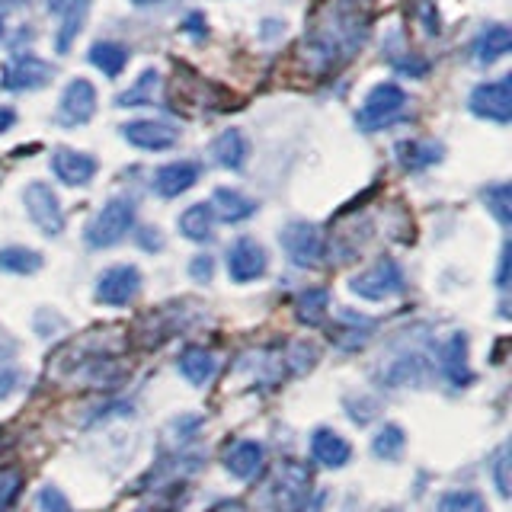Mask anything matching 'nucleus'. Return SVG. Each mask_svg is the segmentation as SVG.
Masks as SVG:
<instances>
[{
	"label": "nucleus",
	"instance_id": "nucleus-1",
	"mask_svg": "<svg viewBox=\"0 0 512 512\" xmlns=\"http://www.w3.org/2000/svg\"><path fill=\"white\" fill-rule=\"evenodd\" d=\"M372 36V0H324L304 26L301 55L314 74L340 71Z\"/></svg>",
	"mask_w": 512,
	"mask_h": 512
},
{
	"label": "nucleus",
	"instance_id": "nucleus-2",
	"mask_svg": "<svg viewBox=\"0 0 512 512\" xmlns=\"http://www.w3.org/2000/svg\"><path fill=\"white\" fill-rule=\"evenodd\" d=\"M407 103H410V96H407L404 87L394 84V80H381V84H375L372 90L365 93L362 106L356 109L359 132L375 135V132H381V128L397 125L400 119L407 116Z\"/></svg>",
	"mask_w": 512,
	"mask_h": 512
},
{
	"label": "nucleus",
	"instance_id": "nucleus-3",
	"mask_svg": "<svg viewBox=\"0 0 512 512\" xmlns=\"http://www.w3.org/2000/svg\"><path fill=\"white\" fill-rule=\"evenodd\" d=\"M132 228H135V202L125 196H116L87 221L84 240L90 250H109V247L122 244V240L132 234Z\"/></svg>",
	"mask_w": 512,
	"mask_h": 512
},
{
	"label": "nucleus",
	"instance_id": "nucleus-4",
	"mask_svg": "<svg viewBox=\"0 0 512 512\" xmlns=\"http://www.w3.org/2000/svg\"><path fill=\"white\" fill-rule=\"evenodd\" d=\"M349 292L356 298L365 301H388L407 292V276H404V266L391 256H381L378 263H372L368 269H362L359 276L349 279Z\"/></svg>",
	"mask_w": 512,
	"mask_h": 512
},
{
	"label": "nucleus",
	"instance_id": "nucleus-5",
	"mask_svg": "<svg viewBox=\"0 0 512 512\" xmlns=\"http://www.w3.org/2000/svg\"><path fill=\"white\" fill-rule=\"evenodd\" d=\"M58 68L52 61H45L32 52H16L7 58L4 71H0V87L13 90V93H32V90H45L55 80Z\"/></svg>",
	"mask_w": 512,
	"mask_h": 512
},
{
	"label": "nucleus",
	"instance_id": "nucleus-6",
	"mask_svg": "<svg viewBox=\"0 0 512 512\" xmlns=\"http://www.w3.org/2000/svg\"><path fill=\"white\" fill-rule=\"evenodd\" d=\"M279 244L298 269H314L324 263V256H327L324 234H320V228L311 221H288L279 231Z\"/></svg>",
	"mask_w": 512,
	"mask_h": 512
},
{
	"label": "nucleus",
	"instance_id": "nucleus-7",
	"mask_svg": "<svg viewBox=\"0 0 512 512\" xmlns=\"http://www.w3.org/2000/svg\"><path fill=\"white\" fill-rule=\"evenodd\" d=\"M311 500V471L301 461H285L272 480L269 503L276 512H301Z\"/></svg>",
	"mask_w": 512,
	"mask_h": 512
},
{
	"label": "nucleus",
	"instance_id": "nucleus-8",
	"mask_svg": "<svg viewBox=\"0 0 512 512\" xmlns=\"http://www.w3.org/2000/svg\"><path fill=\"white\" fill-rule=\"evenodd\" d=\"M23 205H26V215L29 221L36 224V228L45 234V237H58L64 231V208H61V199L58 192L42 183V180H32L26 189H23Z\"/></svg>",
	"mask_w": 512,
	"mask_h": 512
},
{
	"label": "nucleus",
	"instance_id": "nucleus-9",
	"mask_svg": "<svg viewBox=\"0 0 512 512\" xmlns=\"http://www.w3.org/2000/svg\"><path fill=\"white\" fill-rule=\"evenodd\" d=\"M468 109L471 116L487 119V122H512V77L503 74L487 84H477L468 96Z\"/></svg>",
	"mask_w": 512,
	"mask_h": 512
},
{
	"label": "nucleus",
	"instance_id": "nucleus-10",
	"mask_svg": "<svg viewBox=\"0 0 512 512\" xmlns=\"http://www.w3.org/2000/svg\"><path fill=\"white\" fill-rule=\"evenodd\" d=\"M96 301L106 304V308H128L138 295H141V272L138 266H109L100 279H96Z\"/></svg>",
	"mask_w": 512,
	"mask_h": 512
},
{
	"label": "nucleus",
	"instance_id": "nucleus-11",
	"mask_svg": "<svg viewBox=\"0 0 512 512\" xmlns=\"http://www.w3.org/2000/svg\"><path fill=\"white\" fill-rule=\"evenodd\" d=\"M96 116V87L87 77H74L68 87H64L55 122L61 128H80Z\"/></svg>",
	"mask_w": 512,
	"mask_h": 512
},
{
	"label": "nucleus",
	"instance_id": "nucleus-12",
	"mask_svg": "<svg viewBox=\"0 0 512 512\" xmlns=\"http://www.w3.org/2000/svg\"><path fill=\"white\" fill-rule=\"evenodd\" d=\"M269 269V253L260 240L253 237H237L234 244L228 247V276L237 285H247L263 279Z\"/></svg>",
	"mask_w": 512,
	"mask_h": 512
},
{
	"label": "nucleus",
	"instance_id": "nucleus-13",
	"mask_svg": "<svg viewBox=\"0 0 512 512\" xmlns=\"http://www.w3.org/2000/svg\"><path fill=\"white\" fill-rule=\"evenodd\" d=\"M93 0H45V10L58 16V36H55V52L58 55H68L74 39L80 36L84 29L87 16H90Z\"/></svg>",
	"mask_w": 512,
	"mask_h": 512
},
{
	"label": "nucleus",
	"instance_id": "nucleus-14",
	"mask_svg": "<svg viewBox=\"0 0 512 512\" xmlns=\"http://www.w3.org/2000/svg\"><path fill=\"white\" fill-rule=\"evenodd\" d=\"M122 138L138 151L160 154V151H170L173 144L180 141V132H176L170 122H160V119H132L122 125Z\"/></svg>",
	"mask_w": 512,
	"mask_h": 512
},
{
	"label": "nucleus",
	"instance_id": "nucleus-15",
	"mask_svg": "<svg viewBox=\"0 0 512 512\" xmlns=\"http://www.w3.org/2000/svg\"><path fill=\"white\" fill-rule=\"evenodd\" d=\"M48 167L58 176L64 186H87L100 164H96V157L87 154V151H77V148H55L52 151V160H48Z\"/></svg>",
	"mask_w": 512,
	"mask_h": 512
},
{
	"label": "nucleus",
	"instance_id": "nucleus-16",
	"mask_svg": "<svg viewBox=\"0 0 512 512\" xmlns=\"http://www.w3.org/2000/svg\"><path fill=\"white\" fill-rule=\"evenodd\" d=\"M199 176H202V167L196 164V160H173V164H164V167L154 170L151 189L160 199H176V196H183V192H189L192 186H196Z\"/></svg>",
	"mask_w": 512,
	"mask_h": 512
},
{
	"label": "nucleus",
	"instance_id": "nucleus-17",
	"mask_svg": "<svg viewBox=\"0 0 512 512\" xmlns=\"http://www.w3.org/2000/svg\"><path fill=\"white\" fill-rule=\"evenodd\" d=\"M439 368L448 378V384H455V388H468L474 381V372L468 365V336L461 330L448 333V340L439 346Z\"/></svg>",
	"mask_w": 512,
	"mask_h": 512
},
{
	"label": "nucleus",
	"instance_id": "nucleus-18",
	"mask_svg": "<svg viewBox=\"0 0 512 512\" xmlns=\"http://www.w3.org/2000/svg\"><path fill=\"white\" fill-rule=\"evenodd\" d=\"M266 448L256 439H237L224 448V468H228L237 480H253L263 471Z\"/></svg>",
	"mask_w": 512,
	"mask_h": 512
},
{
	"label": "nucleus",
	"instance_id": "nucleus-19",
	"mask_svg": "<svg viewBox=\"0 0 512 512\" xmlns=\"http://www.w3.org/2000/svg\"><path fill=\"white\" fill-rule=\"evenodd\" d=\"M394 154H397L400 170L423 173L432 164H439V160L445 157V148H442L439 141H429V138H407V141L394 144Z\"/></svg>",
	"mask_w": 512,
	"mask_h": 512
},
{
	"label": "nucleus",
	"instance_id": "nucleus-20",
	"mask_svg": "<svg viewBox=\"0 0 512 512\" xmlns=\"http://www.w3.org/2000/svg\"><path fill=\"white\" fill-rule=\"evenodd\" d=\"M311 458L317 464H324V468H346L349 458H352V445L340 436V432H333L327 426H320L311 432Z\"/></svg>",
	"mask_w": 512,
	"mask_h": 512
},
{
	"label": "nucleus",
	"instance_id": "nucleus-21",
	"mask_svg": "<svg viewBox=\"0 0 512 512\" xmlns=\"http://www.w3.org/2000/svg\"><path fill=\"white\" fill-rule=\"evenodd\" d=\"M247 157H250V141L240 128H228V132H221L212 141V160L224 170L240 173L247 167Z\"/></svg>",
	"mask_w": 512,
	"mask_h": 512
},
{
	"label": "nucleus",
	"instance_id": "nucleus-22",
	"mask_svg": "<svg viewBox=\"0 0 512 512\" xmlns=\"http://www.w3.org/2000/svg\"><path fill=\"white\" fill-rule=\"evenodd\" d=\"M212 212H215V218L218 221H224V224H240V221H247V218H253L256 215V205L250 196H244L240 189H228V186H218L215 189V196H212Z\"/></svg>",
	"mask_w": 512,
	"mask_h": 512
},
{
	"label": "nucleus",
	"instance_id": "nucleus-23",
	"mask_svg": "<svg viewBox=\"0 0 512 512\" xmlns=\"http://www.w3.org/2000/svg\"><path fill=\"white\" fill-rule=\"evenodd\" d=\"M509 48H512V32L506 23H490L480 29V36L474 39L471 45V55L477 64H496L500 58L509 55Z\"/></svg>",
	"mask_w": 512,
	"mask_h": 512
},
{
	"label": "nucleus",
	"instance_id": "nucleus-24",
	"mask_svg": "<svg viewBox=\"0 0 512 512\" xmlns=\"http://www.w3.org/2000/svg\"><path fill=\"white\" fill-rule=\"evenodd\" d=\"M176 365H180V375L189 384H196V388H205V384L212 381L215 372H218L215 352H208L205 346H186L180 352V359H176Z\"/></svg>",
	"mask_w": 512,
	"mask_h": 512
},
{
	"label": "nucleus",
	"instance_id": "nucleus-25",
	"mask_svg": "<svg viewBox=\"0 0 512 512\" xmlns=\"http://www.w3.org/2000/svg\"><path fill=\"white\" fill-rule=\"evenodd\" d=\"M176 228H180V234L186 240H192V244H208V240L215 237V212L208 202H196L189 205L186 212L180 215V221H176Z\"/></svg>",
	"mask_w": 512,
	"mask_h": 512
},
{
	"label": "nucleus",
	"instance_id": "nucleus-26",
	"mask_svg": "<svg viewBox=\"0 0 512 512\" xmlns=\"http://www.w3.org/2000/svg\"><path fill=\"white\" fill-rule=\"evenodd\" d=\"M87 61L93 64L103 77H119L128 64V48L116 39H96L87 52Z\"/></svg>",
	"mask_w": 512,
	"mask_h": 512
},
{
	"label": "nucleus",
	"instance_id": "nucleus-27",
	"mask_svg": "<svg viewBox=\"0 0 512 512\" xmlns=\"http://www.w3.org/2000/svg\"><path fill=\"white\" fill-rule=\"evenodd\" d=\"M327 311H330V292L324 285H314V288H304V292H298V298H295L298 324L320 327L327 320Z\"/></svg>",
	"mask_w": 512,
	"mask_h": 512
},
{
	"label": "nucleus",
	"instance_id": "nucleus-28",
	"mask_svg": "<svg viewBox=\"0 0 512 512\" xmlns=\"http://www.w3.org/2000/svg\"><path fill=\"white\" fill-rule=\"evenodd\" d=\"M375 330V320L372 317H362L356 311H340V317H336V327H333V340L340 343L343 349H359L368 333Z\"/></svg>",
	"mask_w": 512,
	"mask_h": 512
},
{
	"label": "nucleus",
	"instance_id": "nucleus-29",
	"mask_svg": "<svg viewBox=\"0 0 512 512\" xmlns=\"http://www.w3.org/2000/svg\"><path fill=\"white\" fill-rule=\"evenodd\" d=\"M157 93H160V71H154V68H148V71H141L138 74V80L128 90H122L119 96H116V106L119 109H132V106H154V100H157Z\"/></svg>",
	"mask_w": 512,
	"mask_h": 512
},
{
	"label": "nucleus",
	"instance_id": "nucleus-30",
	"mask_svg": "<svg viewBox=\"0 0 512 512\" xmlns=\"http://www.w3.org/2000/svg\"><path fill=\"white\" fill-rule=\"evenodd\" d=\"M42 253L29 250V247H0V272H10V276H32V272L42 269Z\"/></svg>",
	"mask_w": 512,
	"mask_h": 512
},
{
	"label": "nucleus",
	"instance_id": "nucleus-31",
	"mask_svg": "<svg viewBox=\"0 0 512 512\" xmlns=\"http://www.w3.org/2000/svg\"><path fill=\"white\" fill-rule=\"evenodd\" d=\"M404 448H407V432L400 429L397 423H384V426L375 432V439H372V452H375V458H381V461H400V455H404Z\"/></svg>",
	"mask_w": 512,
	"mask_h": 512
},
{
	"label": "nucleus",
	"instance_id": "nucleus-32",
	"mask_svg": "<svg viewBox=\"0 0 512 512\" xmlns=\"http://www.w3.org/2000/svg\"><path fill=\"white\" fill-rule=\"evenodd\" d=\"M23 381V368L16 362V346L0 336V400H7Z\"/></svg>",
	"mask_w": 512,
	"mask_h": 512
},
{
	"label": "nucleus",
	"instance_id": "nucleus-33",
	"mask_svg": "<svg viewBox=\"0 0 512 512\" xmlns=\"http://www.w3.org/2000/svg\"><path fill=\"white\" fill-rule=\"evenodd\" d=\"M480 202L487 205V212L500 224H512V189H509V183H490L487 189H480Z\"/></svg>",
	"mask_w": 512,
	"mask_h": 512
},
{
	"label": "nucleus",
	"instance_id": "nucleus-34",
	"mask_svg": "<svg viewBox=\"0 0 512 512\" xmlns=\"http://www.w3.org/2000/svg\"><path fill=\"white\" fill-rule=\"evenodd\" d=\"M439 512H487V503L477 490H452L439 500Z\"/></svg>",
	"mask_w": 512,
	"mask_h": 512
},
{
	"label": "nucleus",
	"instance_id": "nucleus-35",
	"mask_svg": "<svg viewBox=\"0 0 512 512\" xmlns=\"http://www.w3.org/2000/svg\"><path fill=\"white\" fill-rule=\"evenodd\" d=\"M23 490V471L20 468H0V512L10 509V503Z\"/></svg>",
	"mask_w": 512,
	"mask_h": 512
},
{
	"label": "nucleus",
	"instance_id": "nucleus-36",
	"mask_svg": "<svg viewBox=\"0 0 512 512\" xmlns=\"http://www.w3.org/2000/svg\"><path fill=\"white\" fill-rule=\"evenodd\" d=\"M36 503H39V512H71L68 500H64V493L58 487H42Z\"/></svg>",
	"mask_w": 512,
	"mask_h": 512
},
{
	"label": "nucleus",
	"instance_id": "nucleus-37",
	"mask_svg": "<svg viewBox=\"0 0 512 512\" xmlns=\"http://www.w3.org/2000/svg\"><path fill=\"white\" fill-rule=\"evenodd\" d=\"M493 484H496V490H500L503 500H509V455H506V448H500V455H496V461H493Z\"/></svg>",
	"mask_w": 512,
	"mask_h": 512
},
{
	"label": "nucleus",
	"instance_id": "nucleus-38",
	"mask_svg": "<svg viewBox=\"0 0 512 512\" xmlns=\"http://www.w3.org/2000/svg\"><path fill=\"white\" fill-rule=\"evenodd\" d=\"M189 276H192V282H212V276H215V260L208 253H199L196 260L189 263Z\"/></svg>",
	"mask_w": 512,
	"mask_h": 512
},
{
	"label": "nucleus",
	"instance_id": "nucleus-39",
	"mask_svg": "<svg viewBox=\"0 0 512 512\" xmlns=\"http://www.w3.org/2000/svg\"><path fill=\"white\" fill-rule=\"evenodd\" d=\"M138 247L148 250V253H160V250H164V234H160L157 228H141L138 231Z\"/></svg>",
	"mask_w": 512,
	"mask_h": 512
},
{
	"label": "nucleus",
	"instance_id": "nucleus-40",
	"mask_svg": "<svg viewBox=\"0 0 512 512\" xmlns=\"http://www.w3.org/2000/svg\"><path fill=\"white\" fill-rule=\"evenodd\" d=\"M183 32H189L192 39L202 42L208 36V23H205V16L202 13H189L186 20H183Z\"/></svg>",
	"mask_w": 512,
	"mask_h": 512
},
{
	"label": "nucleus",
	"instance_id": "nucleus-41",
	"mask_svg": "<svg viewBox=\"0 0 512 512\" xmlns=\"http://www.w3.org/2000/svg\"><path fill=\"white\" fill-rule=\"evenodd\" d=\"M420 13H423V20H426V36H439V13H436V7L423 4Z\"/></svg>",
	"mask_w": 512,
	"mask_h": 512
},
{
	"label": "nucleus",
	"instance_id": "nucleus-42",
	"mask_svg": "<svg viewBox=\"0 0 512 512\" xmlns=\"http://www.w3.org/2000/svg\"><path fill=\"white\" fill-rule=\"evenodd\" d=\"M496 285H500V288L509 285V244L503 247V256H500V272H496Z\"/></svg>",
	"mask_w": 512,
	"mask_h": 512
},
{
	"label": "nucleus",
	"instance_id": "nucleus-43",
	"mask_svg": "<svg viewBox=\"0 0 512 512\" xmlns=\"http://www.w3.org/2000/svg\"><path fill=\"white\" fill-rule=\"evenodd\" d=\"M13 122H16V112H13V106H0V135H4Z\"/></svg>",
	"mask_w": 512,
	"mask_h": 512
},
{
	"label": "nucleus",
	"instance_id": "nucleus-44",
	"mask_svg": "<svg viewBox=\"0 0 512 512\" xmlns=\"http://www.w3.org/2000/svg\"><path fill=\"white\" fill-rule=\"evenodd\" d=\"M132 4H135L138 10H151V7H164L167 0H132Z\"/></svg>",
	"mask_w": 512,
	"mask_h": 512
},
{
	"label": "nucleus",
	"instance_id": "nucleus-45",
	"mask_svg": "<svg viewBox=\"0 0 512 512\" xmlns=\"http://www.w3.org/2000/svg\"><path fill=\"white\" fill-rule=\"evenodd\" d=\"M4 36H7V26H4V13H0V42H4Z\"/></svg>",
	"mask_w": 512,
	"mask_h": 512
},
{
	"label": "nucleus",
	"instance_id": "nucleus-46",
	"mask_svg": "<svg viewBox=\"0 0 512 512\" xmlns=\"http://www.w3.org/2000/svg\"><path fill=\"white\" fill-rule=\"evenodd\" d=\"M218 512H244V509H240V506H231V503H228V506H221Z\"/></svg>",
	"mask_w": 512,
	"mask_h": 512
}]
</instances>
